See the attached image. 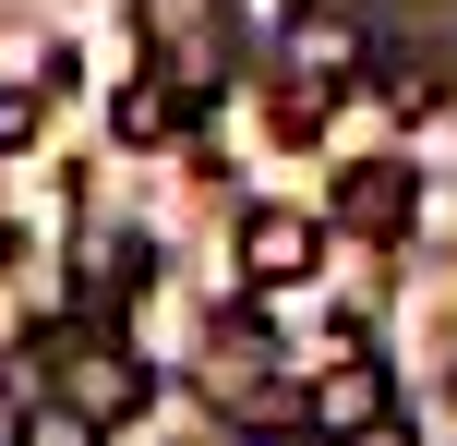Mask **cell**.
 Returning <instances> with one entry per match:
<instances>
[{"instance_id":"11","label":"cell","mask_w":457,"mask_h":446,"mask_svg":"<svg viewBox=\"0 0 457 446\" xmlns=\"http://www.w3.org/2000/svg\"><path fill=\"white\" fill-rule=\"evenodd\" d=\"M337 446H421V434H410V423L386 410V423H361V434H337Z\"/></svg>"},{"instance_id":"2","label":"cell","mask_w":457,"mask_h":446,"mask_svg":"<svg viewBox=\"0 0 457 446\" xmlns=\"http://www.w3.org/2000/svg\"><path fill=\"white\" fill-rule=\"evenodd\" d=\"M61 399L85 410V423H133V399H145V362L120 350V338H72V350H61Z\"/></svg>"},{"instance_id":"10","label":"cell","mask_w":457,"mask_h":446,"mask_svg":"<svg viewBox=\"0 0 457 446\" xmlns=\"http://www.w3.org/2000/svg\"><path fill=\"white\" fill-rule=\"evenodd\" d=\"M37 145V85H0V157H24Z\"/></svg>"},{"instance_id":"5","label":"cell","mask_w":457,"mask_h":446,"mask_svg":"<svg viewBox=\"0 0 457 446\" xmlns=\"http://www.w3.org/2000/svg\"><path fill=\"white\" fill-rule=\"evenodd\" d=\"M386 410H397V374L373 350H337L313 374V434H361V423H386Z\"/></svg>"},{"instance_id":"13","label":"cell","mask_w":457,"mask_h":446,"mask_svg":"<svg viewBox=\"0 0 457 446\" xmlns=\"http://www.w3.org/2000/svg\"><path fill=\"white\" fill-rule=\"evenodd\" d=\"M421 446H457V399H445V410H434V434H421Z\"/></svg>"},{"instance_id":"8","label":"cell","mask_w":457,"mask_h":446,"mask_svg":"<svg viewBox=\"0 0 457 446\" xmlns=\"http://www.w3.org/2000/svg\"><path fill=\"white\" fill-rule=\"evenodd\" d=\"M145 265H157V254H145L133 230H109V241H85V254H72V302H85L96 326H109V314H120V302H133V290H145Z\"/></svg>"},{"instance_id":"3","label":"cell","mask_w":457,"mask_h":446,"mask_svg":"<svg viewBox=\"0 0 457 446\" xmlns=\"http://www.w3.org/2000/svg\"><path fill=\"white\" fill-rule=\"evenodd\" d=\"M410 206H421L410 157H361V169H337V230H349V241H397V230H410Z\"/></svg>"},{"instance_id":"9","label":"cell","mask_w":457,"mask_h":446,"mask_svg":"<svg viewBox=\"0 0 457 446\" xmlns=\"http://www.w3.org/2000/svg\"><path fill=\"white\" fill-rule=\"evenodd\" d=\"M96 434H109V423H85V410H72V399H61V410H37V423H24V446H96Z\"/></svg>"},{"instance_id":"6","label":"cell","mask_w":457,"mask_h":446,"mask_svg":"<svg viewBox=\"0 0 457 446\" xmlns=\"http://www.w3.org/2000/svg\"><path fill=\"white\" fill-rule=\"evenodd\" d=\"M349 72H361V37H349L337 13H301V24H289V48H277V85H313V97H337Z\"/></svg>"},{"instance_id":"7","label":"cell","mask_w":457,"mask_h":446,"mask_svg":"<svg viewBox=\"0 0 457 446\" xmlns=\"http://www.w3.org/2000/svg\"><path fill=\"white\" fill-rule=\"evenodd\" d=\"M193 121H205V97H193L181 72H145V85L109 97V133L120 145H169V133H193Z\"/></svg>"},{"instance_id":"1","label":"cell","mask_w":457,"mask_h":446,"mask_svg":"<svg viewBox=\"0 0 457 446\" xmlns=\"http://www.w3.org/2000/svg\"><path fill=\"white\" fill-rule=\"evenodd\" d=\"M133 24H145V48H157V72H181L193 97H217V72H228L217 0H133Z\"/></svg>"},{"instance_id":"4","label":"cell","mask_w":457,"mask_h":446,"mask_svg":"<svg viewBox=\"0 0 457 446\" xmlns=\"http://www.w3.org/2000/svg\"><path fill=\"white\" fill-rule=\"evenodd\" d=\"M313 265H325V230H313V217H289V206H253L241 217V278L253 290H301Z\"/></svg>"},{"instance_id":"12","label":"cell","mask_w":457,"mask_h":446,"mask_svg":"<svg viewBox=\"0 0 457 446\" xmlns=\"http://www.w3.org/2000/svg\"><path fill=\"white\" fill-rule=\"evenodd\" d=\"M24 423H37V410H24L12 386H0V446H24Z\"/></svg>"}]
</instances>
